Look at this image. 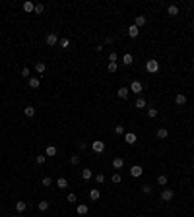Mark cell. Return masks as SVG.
<instances>
[{
    "label": "cell",
    "mask_w": 194,
    "mask_h": 217,
    "mask_svg": "<svg viewBox=\"0 0 194 217\" xmlns=\"http://www.w3.org/2000/svg\"><path fill=\"white\" fill-rule=\"evenodd\" d=\"M136 140H138V138H136V134H134V132L124 134V142H126L128 145H134V144H136Z\"/></svg>",
    "instance_id": "obj_6"
},
{
    "label": "cell",
    "mask_w": 194,
    "mask_h": 217,
    "mask_svg": "<svg viewBox=\"0 0 194 217\" xmlns=\"http://www.w3.org/2000/svg\"><path fill=\"white\" fill-rule=\"evenodd\" d=\"M107 70H109V72H113V74H115V72H117V70H118V64H117V62H109V66H107Z\"/></svg>",
    "instance_id": "obj_27"
},
{
    "label": "cell",
    "mask_w": 194,
    "mask_h": 217,
    "mask_svg": "<svg viewBox=\"0 0 194 217\" xmlns=\"http://www.w3.org/2000/svg\"><path fill=\"white\" fill-rule=\"evenodd\" d=\"M132 62H134V58H132V54H130V52H126V54L122 56V64H124V66H130Z\"/></svg>",
    "instance_id": "obj_12"
},
{
    "label": "cell",
    "mask_w": 194,
    "mask_h": 217,
    "mask_svg": "<svg viewBox=\"0 0 194 217\" xmlns=\"http://www.w3.org/2000/svg\"><path fill=\"white\" fill-rule=\"evenodd\" d=\"M78 215H88V211H89V207L85 206V204H80V206H78Z\"/></svg>",
    "instance_id": "obj_11"
},
{
    "label": "cell",
    "mask_w": 194,
    "mask_h": 217,
    "mask_svg": "<svg viewBox=\"0 0 194 217\" xmlns=\"http://www.w3.org/2000/svg\"><path fill=\"white\" fill-rule=\"evenodd\" d=\"M56 184H58V188H62V190H64V188H68V180H66L64 177H60L58 180H56Z\"/></svg>",
    "instance_id": "obj_20"
},
{
    "label": "cell",
    "mask_w": 194,
    "mask_h": 217,
    "mask_svg": "<svg viewBox=\"0 0 194 217\" xmlns=\"http://www.w3.org/2000/svg\"><path fill=\"white\" fill-rule=\"evenodd\" d=\"M56 43H58V35H56V33H49L47 35V45H49V47H55Z\"/></svg>",
    "instance_id": "obj_5"
},
{
    "label": "cell",
    "mask_w": 194,
    "mask_h": 217,
    "mask_svg": "<svg viewBox=\"0 0 194 217\" xmlns=\"http://www.w3.org/2000/svg\"><path fill=\"white\" fill-rule=\"evenodd\" d=\"M95 180H97V184H103V182H105V174H103V173H97L95 174Z\"/></svg>",
    "instance_id": "obj_32"
},
{
    "label": "cell",
    "mask_w": 194,
    "mask_h": 217,
    "mask_svg": "<svg viewBox=\"0 0 194 217\" xmlns=\"http://www.w3.org/2000/svg\"><path fill=\"white\" fill-rule=\"evenodd\" d=\"M25 210H27L25 202H16V211H18V213H22V211H25Z\"/></svg>",
    "instance_id": "obj_15"
},
{
    "label": "cell",
    "mask_w": 194,
    "mask_h": 217,
    "mask_svg": "<svg viewBox=\"0 0 194 217\" xmlns=\"http://www.w3.org/2000/svg\"><path fill=\"white\" fill-rule=\"evenodd\" d=\"M91 177H93L91 169H84V171H82V178H84V180H89Z\"/></svg>",
    "instance_id": "obj_16"
},
{
    "label": "cell",
    "mask_w": 194,
    "mask_h": 217,
    "mask_svg": "<svg viewBox=\"0 0 194 217\" xmlns=\"http://www.w3.org/2000/svg\"><path fill=\"white\" fill-rule=\"evenodd\" d=\"M41 85V81H39V78H29V87H33V89H37Z\"/></svg>",
    "instance_id": "obj_17"
},
{
    "label": "cell",
    "mask_w": 194,
    "mask_h": 217,
    "mask_svg": "<svg viewBox=\"0 0 194 217\" xmlns=\"http://www.w3.org/2000/svg\"><path fill=\"white\" fill-rule=\"evenodd\" d=\"M45 155H47V157H55V155H56V147L55 145H49L47 149H45Z\"/></svg>",
    "instance_id": "obj_14"
},
{
    "label": "cell",
    "mask_w": 194,
    "mask_h": 217,
    "mask_svg": "<svg viewBox=\"0 0 194 217\" xmlns=\"http://www.w3.org/2000/svg\"><path fill=\"white\" fill-rule=\"evenodd\" d=\"M144 91V85L140 84V81H132L130 85V93H142Z\"/></svg>",
    "instance_id": "obj_4"
},
{
    "label": "cell",
    "mask_w": 194,
    "mask_h": 217,
    "mask_svg": "<svg viewBox=\"0 0 194 217\" xmlns=\"http://www.w3.org/2000/svg\"><path fill=\"white\" fill-rule=\"evenodd\" d=\"M138 217H144V215H138Z\"/></svg>",
    "instance_id": "obj_44"
},
{
    "label": "cell",
    "mask_w": 194,
    "mask_h": 217,
    "mask_svg": "<svg viewBox=\"0 0 194 217\" xmlns=\"http://www.w3.org/2000/svg\"><path fill=\"white\" fill-rule=\"evenodd\" d=\"M136 107H138V109H144V107H148L146 99H144V97H138V99H136Z\"/></svg>",
    "instance_id": "obj_19"
},
{
    "label": "cell",
    "mask_w": 194,
    "mask_h": 217,
    "mask_svg": "<svg viewBox=\"0 0 194 217\" xmlns=\"http://www.w3.org/2000/svg\"><path fill=\"white\" fill-rule=\"evenodd\" d=\"M175 103L177 105H184L187 103V95H184V93H177L175 95Z\"/></svg>",
    "instance_id": "obj_8"
},
{
    "label": "cell",
    "mask_w": 194,
    "mask_h": 217,
    "mask_svg": "<svg viewBox=\"0 0 194 217\" xmlns=\"http://www.w3.org/2000/svg\"><path fill=\"white\" fill-rule=\"evenodd\" d=\"M29 74H31L29 68H22V76H23V78H29Z\"/></svg>",
    "instance_id": "obj_42"
},
{
    "label": "cell",
    "mask_w": 194,
    "mask_h": 217,
    "mask_svg": "<svg viewBox=\"0 0 194 217\" xmlns=\"http://www.w3.org/2000/svg\"><path fill=\"white\" fill-rule=\"evenodd\" d=\"M80 149H82V151L88 149V144H85V142H80Z\"/></svg>",
    "instance_id": "obj_43"
},
{
    "label": "cell",
    "mask_w": 194,
    "mask_h": 217,
    "mask_svg": "<svg viewBox=\"0 0 194 217\" xmlns=\"http://www.w3.org/2000/svg\"><path fill=\"white\" fill-rule=\"evenodd\" d=\"M91 149L95 151V153H103V151H105V142L103 140H95L91 144Z\"/></svg>",
    "instance_id": "obj_2"
},
{
    "label": "cell",
    "mask_w": 194,
    "mask_h": 217,
    "mask_svg": "<svg viewBox=\"0 0 194 217\" xmlns=\"http://www.w3.org/2000/svg\"><path fill=\"white\" fill-rule=\"evenodd\" d=\"M167 12H169V16H177V14H179V8H177L175 4H171V6L167 8Z\"/></svg>",
    "instance_id": "obj_24"
},
{
    "label": "cell",
    "mask_w": 194,
    "mask_h": 217,
    "mask_svg": "<svg viewBox=\"0 0 194 217\" xmlns=\"http://www.w3.org/2000/svg\"><path fill=\"white\" fill-rule=\"evenodd\" d=\"M89 198H91V200H99V198H101V192H99L97 188H93V190L89 192Z\"/></svg>",
    "instance_id": "obj_21"
},
{
    "label": "cell",
    "mask_w": 194,
    "mask_h": 217,
    "mask_svg": "<svg viewBox=\"0 0 194 217\" xmlns=\"http://www.w3.org/2000/svg\"><path fill=\"white\" fill-rule=\"evenodd\" d=\"M157 184L165 186V184H167V177H165V174H159V177H157Z\"/></svg>",
    "instance_id": "obj_33"
},
{
    "label": "cell",
    "mask_w": 194,
    "mask_h": 217,
    "mask_svg": "<svg viewBox=\"0 0 194 217\" xmlns=\"http://www.w3.org/2000/svg\"><path fill=\"white\" fill-rule=\"evenodd\" d=\"M35 161H37V165H43V163L47 161V155H37V157H35Z\"/></svg>",
    "instance_id": "obj_30"
},
{
    "label": "cell",
    "mask_w": 194,
    "mask_h": 217,
    "mask_svg": "<svg viewBox=\"0 0 194 217\" xmlns=\"http://www.w3.org/2000/svg\"><path fill=\"white\" fill-rule=\"evenodd\" d=\"M169 136V132H167V128H159L157 130V138H161V140H165V138Z\"/></svg>",
    "instance_id": "obj_23"
},
{
    "label": "cell",
    "mask_w": 194,
    "mask_h": 217,
    "mask_svg": "<svg viewBox=\"0 0 194 217\" xmlns=\"http://www.w3.org/2000/svg\"><path fill=\"white\" fill-rule=\"evenodd\" d=\"M148 114H150V118H155V116H157V109L150 107V109H148Z\"/></svg>",
    "instance_id": "obj_35"
},
{
    "label": "cell",
    "mask_w": 194,
    "mask_h": 217,
    "mask_svg": "<svg viewBox=\"0 0 194 217\" xmlns=\"http://www.w3.org/2000/svg\"><path fill=\"white\" fill-rule=\"evenodd\" d=\"M144 23H146V18H144V16H138V18H136V23H134V25H136V27H142Z\"/></svg>",
    "instance_id": "obj_26"
},
{
    "label": "cell",
    "mask_w": 194,
    "mask_h": 217,
    "mask_svg": "<svg viewBox=\"0 0 194 217\" xmlns=\"http://www.w3.org/2000/svg\"><path fill=\"white\" fill-rule=\"evenodd\" d=\"M33 12H35V14H43L45 6H43V4H35V10H33Z\"/></svg>",
    "instance_id": "obj_34"
},
{
    "label": "cell",
    "mask_w": 194,
    "mask_h": 217,
    "mask_svg": "<svg viewBox=\"0 0 194 217\" xmlns=\"http://www.w3.org/2000/svg\"><path fill=\"white\" fill-rule=\"evenodd\" d=\"M138 33H140V27H136V25H130L128 27V35L134 39V37H138Z\"/></svg>",
    "instance_id": "obj_13"
},
{
    "label": "cell",
    "mask_w": 194,
    "mask_h": 217,
    "mask_svg": "<svg viewBox=\"0 0 194 217\" xmlns=\"http://www.w3.org/2000/svg\"><path fill=\"white\" fill-rule=\"evenodd\" d=\"M37 207H39L41 211H47L49 210V202H45V200H43V202H39V206H37Z\"/></svg>",
    "instance_id": "obj_29"
},
{
    "label": "cell",
    "mask_w": 194,
    "mask_h": 217,
    "mask_svg": "<svg viewBox=\"0 0 194 217\" xmlns=\"http://www.w3.org/2000/svg\"><path fill=\"white\" fill-rule=\"evenodd\" d=\"M23 113H25V116H35V107H31V105H29V107H25V109H23Z\"/></svg>",
    "instance_id": "obj_18"
},
{
    "label": "cell",
    "mask_w": 194,
    "mask_h": 217,
    "mask_svg": "<svg viewBox=\"0 0 194 217\" xmlns=\"http://www.w3.org/2000/svg\"><path fill=\"white\" fill-rule=\"evenodd\" d=\"M70 163H72V165H78V163H80V155H72V157H70Z\"/></svg>",
    "instance_id": "obj_36"
},
{
    "label": "cell",
    "mask_w": 194,
    "mask_h": 217,
    "mask_svg": "<svg viewBox=\"0 0 194 217\" xmlns=\"http://www.w3.org/2000/svg\"><path fill=\"white\" fill-rule=\"evenodd\" d=\"M142 192H144V194H151V192H154V186H150V184H144V186H142Z\"/></svg>",
    "instance_id": "obj_28"
},
{
    "label": "cell",
    "mask_w": 194,
    "mask_h": 217,
    "mask_svg": "<svg viewBox=\"0 0 194 217\" xmlns=\"http://www.w3.org/2000/svg\"><path fill=\"white\" fill-rule=\"evenodd\" d=\"M142 173H144V169H142L140 165H134V167L130 169V174H132V177H140Z\"/></svg>",
    "instance_id": "obj_9"
},
{
    "label": "cell",
    "mask_w": 194,
    "mask_h": 217,
    "mask_svg": "<svg viewBox=\"0 0 194 217\" xmlns=\"http://www.w3.org/2000/svg\"><path fill=\"white\" fill-rule=\"evenodd\" d=\"M173 198H175V192H173L171 188H165L161 192V202H171Z\"/></svg>",
    "instance_id": "obj_3"
},
{
    "label": "cell",
    "mask_w": 194,
    "mask_h": 217,
    "mask_svg": "<svg viewBox=\"0 0 194 217\" xmlns=\"http://www.w3.org/2000/svg\"><path fill=\"white\" fill-rule=\"evenodd\" d=\"M68 204H76V194H68Z\"/></svg>",
    "instance_id": "obj_39"
},
{
    "label": "cell",
    "mask_w": 194,
    "mask_h": 217,
    "mask_svg": "<svg viewBox=\"0 0 194 217\" xmlns=\"http://www.w3.org/2000/svg\"><path fill=\"white\" fill-rule=\"evenodd\" d=\"M35 70L39 74H43L45 70H47V66H45V62H35Z\"/></svg>",
    "instance_id": "obj_22"
},
{
    "label": "cell",
    "mask_w": 194,
    "mask_h": 217,
    "mask_svg": "<svg viewBox=\"0 0 194 217\" xmlns=\"http://www.w3.org/2000/svg\"><path fill=\"white\" fill-rule=\"evenodd\" d=\"M115 132H117V134H124V126L117 124V128H115Z\"/></svg>",
    "instance_id": "obj_41"
},
{
    "label": "cell",
    "mask_w": 194,
    "mask_h": 217,
    "mask_svg": "<svg viewBox=\"0 0 194 217\" xmlns=\"http://www.w3.org/2000/svg\"><path fill=\"white\" fill-rule=\"evenodd\" d=\"M121 180H122V177H121L118 173H115V174H113V182H115V184H118Z\"/></svg>",
    "instance_id": "obj_37"
},
{
    "label": "cell",
    "mask_w": 194,
    "mask_h": 217,
    "mask_svg": "<svg viewBox=\"0 0 194 217\" xmlns=\"http://www.w3.org/2000/svg\"><path fill=\"white\" fill-rule=\"evenodd\" d=\"M122 165H124L122 157H115L113 159V169H122Z\"/></svg>",
    "instance_id": "obj_10"
},
{
    "label": "cell",
    "mask_w": 194,
    "mask_h": 217,
    "mask_svg": "<svg viewBox=\"0 0 194 217\" xmlns=\"http://www.w3.org/2000/svg\"><path fill=\"white\" fill-rule=\"evenodd\" d=\"M58 45H60V48H68V47H70V41H68V39H60Z\"/></svg>",
    "instance_id": "obj_31"
},
{
    "label": "cell",
    "mask_w": 194,
    "mask_h": 217,
    "mask_svg": "<svg viewBox=\"0 0 194 217\" xmlns=\"http://www.w3.org/2000/svg\"><path fill=\"white\" fill-rule=\"evenodd\" d=\"M117 95L121 97V99H128V95H130V89H128V87H121V89L117 91Z\"/></svg>",
    "instance_id": "obj_7"
},
{
    "label": "cell",
    "mask_w": 194,
    "mask_h": 217,
    "mask_svg": "<svg viewBox=\"0 0 194 217\" xmlns=\"http://www.w3.org/2000/svg\"><path fill=\"white\" fill-rule=\"evenodd\" d=\"M146 70L150 72V74H155V72L159 70V62H157V60H154V58L148 60V62H146Z\"/></svg>",
    "instance_id": "obj_1"
},
{
    "label": "cell",
    "mask_w": 194,
    "mask_h": 217,
    "mask_svg": "<svg viewBox=\"0 0 194 217\" xmlns=\"http://www.w3.org/2000/svg\"><path fill=\"white\" fill-rule=\"evenodd\" d=\"M117 58H118V56H117V52H111V54H109V62H117Z\"/></svg>",
    "instance_id": "obj_38"
},
{
    "label": "cell",
    "mask_w": 194,
    "mask_h": 217,
    "mask_svg": "<svg viewBox=\"0 0 194 217\" xmlns=\"http://www.w3.org/2000/svg\"><path fill=\"white\" fill-rule=\"evenodd\" d=\"M23 10H25V12H33V10H35V4H33V2H23Z\"/></svg>",
    "instance_id": "obj_25"
},
{
    "label": "cell",
    "mask_w": 194,
    "mask_h": 217,
    "mask_svg": "<svg viewBox=\"0 0 194 217\" xmlns=\"http://www.w3.org/2000/svg\"><path fill=\"white\" fill-rule=\"evenodd\" d=\"M51 184H52L51 177H45V178H43V186H51Z\"/></svg>",
    "instance_id": "obj_40"
}]
</instances>
